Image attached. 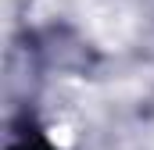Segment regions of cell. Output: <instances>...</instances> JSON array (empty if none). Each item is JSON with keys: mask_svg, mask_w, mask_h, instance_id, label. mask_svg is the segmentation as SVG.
<instances>
[{"mask_svg": "<svg viewBox=\"0 0 154 150\" xmlns=\"http://www.w3.org/2000/svg\"><path fill=\"white\" fill-rule=\"evenodd\" d=\"M7 150H54V143L47 140V132H39L36 125L29 122V125H18L14 129V140H11Z\"/></svg>", "mask_w": 154, "mask_h": 150, "instance_id": "cell-1", "label": "cell"}]
</instances>
